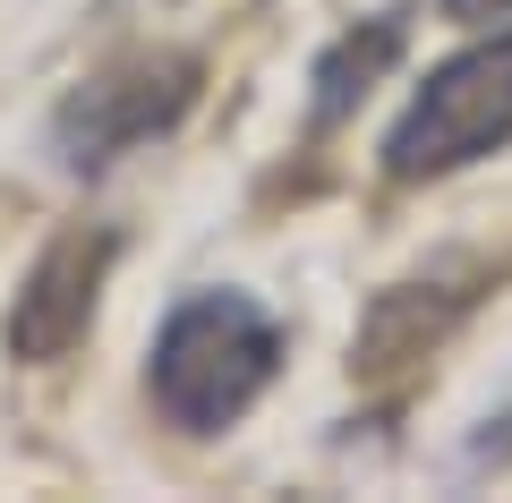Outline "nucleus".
<instances>
[{
  "label": "nucleus",
  "instance_id": "obj_4",
  "mask_svg": "<svg viewBox=\"0 0 512 503\" xmlns=\"http://www.w3.org/2000/svg\"><path fill=\"white\" fill-rule=\"evenodd\" d=\"M111 265H120V231H103V222H77V231H60L52 248L26 265L18 299H9V324H0L9 359H18V367H52V359H69V350L94 333V307H103Z\"/></svg>",
  "mask_w": 512,
  "mask_h": 503
},
{
  "label": "nucleus",
  "instance_id": "obj_2",
  "mask_svg": "<svg viewBox=\"0 0 512 503\" xmlns=\"http://www.w3.org/2000/svg\"><path fill=\"white\" fill-rule=\"evenodd\" d=\"M197 86H205V60L197 52H180V43H137V52L103 60L86 86L60 94L52 154L69 162V171H103V162L171 137V128L197 111Z\"/></svg>",
  "mask_w": 512,
  "mask_h": 503
},
{
  "label": "nucleus",
  "instance_id": "obj_3",
  "mask_svg": "<svg viewBox=\"0 0 512 503\" xmlns=\"http://www.w3.org/2000/svg\"><path fill=\"white\" fill-rule=\"evenodd\" d=\"M495 145H512V26L427 69V86L402 103L393 137H384V171L393 180H444Z\"/></svg>",
  "mask_w": 512,
  "mask_h": 503
},
{
  "label": "nucleus",
  "instance_id": "obj_5",
  "mask_svg": "<svg viewBox=\"0 0 512 503\" xmlns=\"http://www.w3.org/2000/svg\"><path fill=\"white\" fill-rule=\"evenodd\" d=\"M470 307V290H453L436 273L427 282V307H419V282H393L376 307H367V324H359V367L376 376V367H402V359H427V350L444 342V324Z\"/></svg>",
  "mask_w": 512,
  "mask_h": 503
},
{
  "label": "nucleus",
  "instance_id": "obj_6",
  "mask_svg": "<svg viewBox=\"0 0 512 503\" xmlns=\"http://www.w3.org/2000/svg\"><path fill=\"white\" fill-rule=\"evenodd\" d=\"M402 43H410V26H402V9H384V18H367V26H350L342 43H333L325 60H316V128H333L350 103H359L367 86H376L393 60H402Z\"/></svg>",
  "mask_w": 512,
  "mask_h": 503
},
{
  "label": "nucleus",
  "instance_id": "obj_1",
  "mask_svg": "<svg viewBox=\"0 0 512 503\" xmlns=\"http://www.w3.org/2000/svg\"><path fill=\"white\" fill-rule=\"evenodd\" d=\"M282 367V324L248 290H188L154 333L146 393L180 435H222Z\"/></svg>",
  "mask_w": 512,
  "mask_h": 503
},
{
  "label": "nucleus",
  "instance_id": "obj_7",
  "mask_svg": "<svg viewBox=\"0 0 512 503\" xmlns=\"http://www.w3.org/2000/svg\"><path fill=\"white\" fill-rule=\"evenodd\" d=\"M444 18L453 26H495V18H512V0H444Z\"/></svg>",
  "mask_w": 512,
  "mask_h": 503
}]
</instances>
